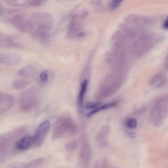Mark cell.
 Wrapping results in <instances>:
<instances>
[{"instance_id":"obj_1","label":"cell","mask_w":168,"mask_h":168,"mask_svg":"<svg viewBox=\"0 0 168 168\" xmlns=\"http://www.w3.org/2000/svg\"><path fill=\"white\" fill-rule=\"evenodd\" d=\"M77 131V126L72 118L68 115H62L56 121L52 139L56 140L66 134L73 135Z\"/></svg>"},{"instance_id":"obj_2","label":"cell","mask_w":168,"mask_h":168,"mask_svg":"<svg viewBox=\"0 0 168 168\" xmlns=\"http://www.w3.org/2000/svg\"><path fill=\"white\" fill-rule=\"evenodd\" d=\"M41 94L38 89L32 88L23 92L19 99V107L24 112H29L37 109L41 101Z\"/></svg>"},{"instance_id":"obj_3","label":"cell","mask_w":168,"mask_h":168,"mask_svg":"<svg viewBox=\"0 0 168 168\" xmlns=\"http://www.w3.org/2000/svg\"><path fill=\"white\" fill-rule=\"evenodd\" d=\"M51 27L52 25H37L32 33V37L39 41L43 43L46 42L50 37Z\"/></svg>"},{"instance_id":"obj_4","label":"cell","mask_w":168,"mask_h":168,"mask_svg":"<svg viewBox=\"0 0 168 168\" xmlns=\"http://www.w3.org/2000/svg\"><path fill=\"white\" fill-rule=\"evenodd\" d=\"M50 122L49 121H45L39 125L34 137V145L39 147L43 144L50 130Z\"/></svg>"},{"instance_id":"obj_5","label":"cell","mask_w":168,"mask_h":168,"mask_svg":"<svg viewBox=\"0 0 168 168\" xmlns=\"http://www.w3.org/2000/svg\"><path fill=\"white\" fill-rule=\"evenodd\" d=\"M22 57L18 54L14 53H0V64L13 66L18 64L22 60Z\"/></svg>"},{"instance_id":"obj_6","label":"cell","mask_w":168,"mask_h":168,"mask_svg":"<svg viewBox=\"0 0 168 168\" xmlns=\"http://www.w3.org/2000/svg\"><path fill=\"white\" fill-rule=\"evenodd\" d=\"M14 98L11 95L0 92V114L9 110L14 102Z\"/></svg>"},{"instance_id":"obj_7","label":"cell","mask_w":168,"mask_h":168,"mask_svg":"<svg viewBox=\"0 0 168 168\" xmlns=\"http://www.w3.org/2000/svg\"><path fill=\"white\" fill-rule=\"evenodd\" d=\"M4 2L7 4L18 8H33L39 4L38 0H6Z\"/></svg>"},{"instance_id":"obj_8","label":"cell","mask_w":168,"mask_h":168,"mask_svg":"<svg viewBox=\"0 0 168 168\" xmlns=\"http://www.w3.org/2000/svg\"><path fill=\"white\" fill-rule=\"evenodd\" d=\"M80 157L83 162L87 164L90 162L92 156L91 146L87 140L82 141L80 152Z\"/></svg>"},{"instance_id":"obj_9","label":"cell","mask_w":168,"mask_h":168,"mask_svg":"<svg viewBox=\"0 0 168 168\" xmlns=\"http://www.w3.org/2000/svg\"><path fill=\"white\" fill-rule=\"evenodd\" d=\"M38 71L37 64L32 63L21 69L18 72V74L21 76L33 78L36 76Z\"/></svg>"},{"instance_id":"obj_10","label":"cell","mask_w":168,"mask_h":168,"mask_svg":"<svg viewBox=\"0 0 168 168\" xmlns=\"http://www.w3.org/2000/svg\"><path fill=\"white\" fill-rule=\"evenodd\" d=\"M34 137L25 136L21 138L16 143L15 148L19 151H24L29 149L34 145Z\"/></svg>"},{"instance_id":"obj_11","label":"cell","mask_w":168,"mask_h":168,"mask_svg":"<svg viewBox=\"0 0 168 168\" xmlns=\"http://www.w3.org/2000/svg\"><path fill=\"white\" fill-rule=\"evenodd\" d=\"M88 84V79H85L82 81L77 101L79 111L80 113L81 114L83 113V100Z\"/></svg>"},{"instance_id":"obj_12","label":"cell","mask_w":168,"mask_h":168,"mask_svg":"<svg viewBox=\"0 0 168 168\" xmlns=\"http://www.w3.org/2000/svg\"><path fill=\"white\" fill-rule=\"evenodd\" d=\"M15 27L20 32L32 33L35 28V25L31 18L28 19L26 18Z\"/></svg>"},{"instance_id":"obj_13","label":"cell","mask_w":168,"mask_h":168,"mask_svg":"<svg viewBox=\"0 0 168 168\" xmlns=\"http://www.w3.org/2000/svg\"><path fill=\"white\" fill-rule=\"evenodd\" d=\"M83 32L81 24L74 20L70 24L67 33V37L69 39L77 38L79 34Z\"/></svg>"},{"instance_id":"obj_14","label":"cell","mask_w":168,"mask_h":168,"mask_svg":"<svg viewBox=\"0 0 168 168\" xmlns=\"http://www.w3.org/2000/svg\"><path fill=\"white\" fill-rule=\"evenodd\" d=\"M108 133L107 134L101 131L97 134L96 138V142L97 146L100 148L106 147L107 144V136Z\"/></svg>"},{"instance_id":"obj_15","label":"cell","mask_w":168,"mask_h":168,"mask_svg":"<svg viewBox=\"0 0 168 168\" xmlns=\"http://www.w3.org/2000/svg\"><path fill=\"white\" fill-rule=\"evenodd\" d=\"M30 82L26 79H20L14 81L12 83V86L16 90H22L29 86Z\"/></svg>"},{"instance_id":"obj_16","label":"cell","mask_w":168,"mask_h":168,"mask_svg":"<svg viewBox=\"0 0 168 168\" xmlns=\"http://www.w3.org/2000/svg\"><path fill=\"white\" fill-rule=\"evenodd\" d=\"M17 39L14 35L0 32V44L15 42Z\"/></svg>"},{"instance_id":"obj_17","label":"cell","mask_w":168,"mask_h":168,"mask_svg":"<svg viewBox=\"0 0 168 168\" xmlns=\"http://www.w3.org/2000/svg\"><path fill=\"white\" fill-rule=\"evenodd\" d=\"M101 104L99 102H87L85 104V107L87 110H93L99 108Z\"/></svg>"},{"instance_id":"obj_18","label":"cell","mask_w":168,"mask_h":168,"mask_svg":"<svg viewBox=\"0 0 168 168\" xmlns=\"http://www.w3.org/2000/svg\"><path fill=\"white\" fill-rule=\"evenodd\" d=\"M31 162L29 164H14L10 165L8 167V168H37Z\"/></svg>"},{"instance_id":"obj_19","label":"cell","mask_w":168,"mask_h":168,"mask_svg":"<svg viewBox=\"0 0 168 168\" xmlns=\"http://www.w3.org/2000/svg\"><path fill=\"white\" fill-rule=\"evenodd\" d=\"M22 47V45L17 42H10L0 44V47L8 48H19Z\"/></svg>"},{"instance_id":"obj_20","label":"cell","mask_w":168,"mask_h":168,"mask_svg":"<svg viewBox=\"0 0 168 168\" xmlns=\"http://www.w3.org/2000/svg\"><path fill=\"white\" fill-rule=\"evenodd\" d=\"M50 72L48 70H45L40 74L39 78L41 81L43 83L47 82L50 77Z\"/></svg>"},{"instance_id":"obj_21","label":"cell","mask_w":168,"mask_h":168,"mask_svg":"<svg viewBox=\"0 0 168 168\" xmlns=\"http://www.w3.org/2000/svg\"><path fill=\"white\" fill-rule=\"evenodd\" d=\"M137 125V121L136 119L131 118L126 122V127L129 129H134L136 128Z\"/></svg>"},{"instance_id":"obj_22","label":"cell","mask_w":168,"mask_h":168,"mask_svg":"<svg viewBox=\"0 0 168 168\" xmlns=\"http://www.w3.org/2000/svg\"><path fill=\"white\" fill-rule=\"evenodd\" d=\"M77 146V143L76 140H73L67 143L65 145L66 149L69 151L75 150Z\"/></svg>"},{"instance_id":"obj_23","label":"cell","mask_w":168,"mask_h":168,"mask_svg":"<svg viewBox=\"0 0 168 168\" xmlns=\"http://www.w3.org/2000/svg\"><path fill=\"white\" fill-rule=\"evenodd\" d=\"M117 104L116 102H111L102 105V106L99 108V109L100 111L106 110L115 106Z\"/></svg>"},{"instance_id":"obj_24","label":"cell","mask_w":168,"mask_h":168,"mask_svg":"<svg viewBox=\"0 0 168 168\" xmlns=\"http://www.w3.org/2000/svg\"><path fill=\"white\" fill-rule=\"evenodd\" d=\"M108 165V160L107 158H104L102 162L101 168H107Z\"/></svg>"},{"instance_id":"obj_25","label":"cell","mask_w":168,"mask_h":168,"mask_svg":"<svg viewBox=\"0 0 168 168\" xmlns=\"http://www.w3.org/2000/svg\"><path fill=\"white\" fill-rule=\"evenodd\" d=\"M99 111L100 110L99 108L93 110L88 113L87 115V116L88 118L91 117L96 113H97L98 112H99Z\"/></svg>"},{"instance_id":"obj_26","label":"cell","mask_w":168,"mask_h":168,"mask_svg":"<svg viewBox=\"0 0 168 168\" xmlns=\"http://www.w3.org/2000/svg\"><path fill=\"white\" fill-rule=\"evenodd\" d=\"M7 9L3 8H2L1 2H0V16L6 15L7 14Z\"/></svg>"},{"instance_id":"obj_27","label":"cell","mask_w":168,"mask_h":168,"mask_svg":"<svg viewBox=\"0 0 168 168\" xmlns=\"http://www.w3.org/2000/svg\"><path fill=\"white\" fill-rule=\"evenodd\" d=\"M121 2L120 1H114L111 4V6L112 8L115 9L117 7L120 5Z\"/></svg>"},{"instance_id":"obj_28","label":"cell","mask_w":168,"mask_h":168,"mask_svg":"<svg viewBox=\"0 0 168 168\" xmlns=\"http://www.w3.org/2000/svg\"><path fill=\"white\" fill-rule=\"evenodd\" d=\"M88 15V12L87 11H84L81 15L80 18L81 19H85L86 18Z\"/></svg>"},{"instance_id":"obj_29","label":"cell","mask_w":168,"mask_h":168,"mask_svg":"<svg viewBox=\"0 0 168 168\" xmlns=\"http://www.w3.org/2000/svg\"><path fill=\"white\" fill-rule=\"evenodd\" d=\"M100 3V2L98 1H91L90 2V4L93 5H98Z\"/></svg>"},{"instance_id":"obj_30","label":"cell","mask_w":168,"mask_h":168,"mask_svg":"<svg viewBox=\"0 0 168 168\" xmlns=\"http://www.w3.org/2000/svg\"><path fill=\"white\" fill-rule=\"evenodd\" d=\"M93 168H100V164L98 162L96 161L94 164Z\"/></svg>"},{"instance_id":"obj_31","label":"cell","mask_w":168,"mask_h":168,"mask_svg":"<svg viewBox=\"0 0 168 168\" xmlns=\"http://www.w3.org/2000/svg\"><path fill=\"white\" fill-rule=\"evenodd\" d=\"M164 27L165 29H167L168 28V22L167 19L165 20L164 24Z\"/></svg>"},{"instance_id":"obj_32","label":"cell","mask_w":168,"mask_h":168,"mask_svg":"<svg viewBox=\"0 0 168 168\" xmlns=\"http://www.w3.org/2000/svg\"><path fill=\"white\" fill-rule=\"evenodd\" d=\"M130 135L133 138H135L136 136V134L134 133H131Z\"/></svg>"},{"instance_id":"obj_33","label":"cell","mask_w":168,"mask_h":168,"mask_svg":"<svg viewBox=\"0 0 168 168\" xmlns=\"http://www.w3.org/2000/svg\"><path fill=\"white\" fill-rule=\"evenodd\" d=\"M69 168V167H66V168Z\"/></svg>"},{"instance_id":"obj_34","label":"cell","mask_w":168,"mask_h":168,"mask_svg":"<svg viewBox=\"0 0 168 168\" xmlns=\"http://www.w3.org/2000/svg\"></svg>"}]
</instances>
